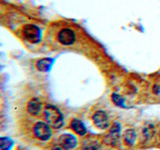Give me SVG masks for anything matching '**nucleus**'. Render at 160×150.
<instances>
[{"mask_svg":"<svg viewBox=\"0 0 160 150\" xmlns=\"http://www.w3.org/2000/svg\"><path fill=\"white\" fill-rule=\"evenodd\" d=\"M70 127H71V129L75 133L80 135V136H84V135L87 133V129L85 127L84 123L79 119H76V118L73 119L71 123H70Z\"/></svg>","mask_w":160,"mask_h":150,"instance_id":"nucleus-9","label":"nucleus"},{"mask_svg":"<svg viewBox=\"0 0 160 150\" xmlns=\"http://www.w3.org/2000/svg\"><path fill=\"white\" fill-rule=\"evenodd\" d=\"M27 110L31 115H35V116H37V115L41 112V110H42V102L40 101L39 98L31 99L27 104Z\"/></svg>","mask_w":160,"mask_h":150,"instance_id":"nucleus-8","label":"nucleus"},{"mask_svg":"<svg viewBox=\"0 0 160 150\" xmlns=\"http://www.w3.org/2000/svg\"><path fill=\"white\" fill-rule=\"evenodd\" d=\"M57 39L59 43H61L64 46H70L73 43H75V40H76V35L75 32L72 29L69 28H63L59 31L57 35Z\"/></svg>","mask_w":160,"mask_h":150,"instance_id":"nucleus-6","label":"nucleus"},{"mask_svg":"<svg viewBox=\"0 0 160 150\" xmlns=\"http://www.w3.org/2000/svg\"><path fill=\"white\" fill-rule=\"evenodd\" d=\"M92 120L94 125L101 130H106L110 126L109 117L107 113L103 110H98L92 115Z\"/></svg>","mask_w":160,"mask_h":150,"instance_id":"nucleus-5","label":"nucleus"},{"mask_svg":"<svg viewBox=\"0 0 160 150\" xmlns=\"http://www.w3.org/2000/svg\"><path fill=\"white\" fill-rule=\"evenodd\" d=\"M51 150H66V149H64L59 143H56V144L53 145V146H52Z\"/></svg>","mask_w":160,"mask_h":150,"instance_id":"nucleus-16","label":"nucleus"},{"mask_svg":"<svg viewBox=\"0 0 160 150\" xmlns=\"http://www.w3.org/2000/svg\"><path fill=\"white\" fill-rule=\"evenodd\" d=\"M13 146L12 139L8 137H1L0 138V149L1 150H10Z\"/></svg>","mask_w":160,"mask_h":150,"instance_id":"nucleus-14","label":"nucleus"},{"mask_svg":"<svg viewBox=\"0 0 160 150\" xmlns=\"http://www.w3.org/2000/svg\"><path fill=\"white\" fill-rule=\"evenodd\" d=\"M153 93L156 94V95H159L160 94V86H158V85H154V87H153Z\"/></svg>","mask_w":160,"mask_h":150,"instance_id":"nucleus-17","label":"nucleus"},{"mask_svg":"<svg viewBox=\"0 0 160 150\" xmlns=\"http://www.w3.org/2000/svg\"><path fill=\"white\" fill-rule=\"evenodd\" d=\"M58 143L61 145L64 149L71 150L77 146V138L75 137L73 134L65 133L59 137Z\"/></svg>","mask_w":160,"mask_h":150,"instance_id":"nucleus-7","label":"nucleus"},{"mask_svg":"<svg viewBox=\"0 0 160 150\" xmlns=\"http://www.w3.org/2000/svg\"><path fill=\"white\" fill-rule=\"evenodd\" d=\"M34 135L41 141H47L52 136V131L50 125L47 123H44L39 121L34 125L33 127Z\"/></svg>","mask_w":160,"mask_h":150,"instance_id":"nucleus-2","label":"nucleus"},{"mask_svg":"<svg viewBox=\"0 0 160 150\" xmlns=\"http://www.w3.org/2000/svg\"><path fill=\"white\" fill-rule=\"evenodd\" d=\"M23 36L30 43H38L41 39V30L36 25L28 24L23 28Z\"/></svg>","mask_w":160,"mask_h":150,"instance_id":"nucleus-3","label":"nucleus"},{"mask_svg":"<svg viewBox=\"0 0 160 150\" xmlns=\"http://www.w3.org/2000/svg\"><path fill=\"white\" fill-rule=\"evenodd\" d=\"M142 136L146 139V140H150L155 134V127L152 123H146L142 128Z\"/></svg>","mask_w":160,"mask_h":150,"instance_id":"nucleus-11","label":"nucleus"},{"mask_svg":"<svg viewBox=\"0 0 160 150\" xmlns=\"http://www.w3.org/2000/svg\"><path fill=\"white\" fill-rule=\"evenodd\" d=\"M44 116L46 122L51 127L59 129L63 126L64 118L61 111L54 105H47L44 109Z\"/></svg>","mask_w":160,"mask_h":150,"instance_id":"nucleus-1","label":"nucleus"},{"mask_svg":"<svg viewBox=\"0 0 160 150\" xmlns=\"http://www.w3.org/2000/svg\"><path fill=\"white\" fill-rule=\"evenodd\" d=\"M159 136H160V131H159Z\"/></svg>","mask_w":160,"mask_h":150,"instance_id":"nucleus-18","label":"nucleus"},{"mask_svg":"<svg viewBox=\"0 0 160 150\" xmlns=\"http://www.w3.org/2000/svg\"><path fill=\"white\" fill-rule=\"evenodd\" d=\"M101 148V145L97 140L87 139L82 144V150H99Z\"/></svg>","mask_w":160,"mask_h":150,"instance_id":"nucleus-13","label":"nucleus"},{"mask_svg":"<svg viewBox=\"0 0 160 150\" xmlns=\"http://www.w3.org/2000/svg\"><path fill=\"white\" fill-rule=\"evenodd\" d=\"M112 101L113 103L116 105L118 107H122V108H126V105H125V102H124V99L122 96H120L119 94L117 93H113L112 94Z\"/></svg>","mask_w":160,"mask_h":150,"instance_id":"nucleus-15","label":"nucleus"},{"mask_svg":"<svg viewBox=\"0 0 160 150\" xmlns=\"http://www.w3.org/2000/svg\"><path fill=\"white\" fill-rule=\"evenodd\" d=\"M136 137H137L136 132H135V130L132 128L126 129L123 134L124 142L126 145H128V146H133L135 144V141H136Z\"/></svg>","mask_w":160,"mask_h":150,"instance_id":"nucleus-10","label":"nucleus"},{"mask_svg":"<svg viewBox=\"0 0 160 150\" xmlns=\"http://www.w3.org/2000/svg\"><path fill=\"white\" fill-rule=\"evenodd\" d=\"M120 131H121V125L118 122H114L109 130V133L104 138V143L109 146H116L120 138Z\"/></svg>","mask_w":160,"mask_h":150,"instance_id":"nucleus-4","label":"nucleus"},{"mask_svg":"<svg viewBox=\"0 0 160 150\" xmlns=\"http://www.w3.org/2000/svg\"><path fill=\"white\" fill-rule=\"evenodd\" d=\"M52 64H53V59H51V58H43V59L38 60L36 66H37L38 70H40V71L46 72L50 69V67L52 66Z\"/></svg>","mask_w":160,"mask_h":150,"instance_id":"nucleus-12","label":"nucleus"}]
</instances>
